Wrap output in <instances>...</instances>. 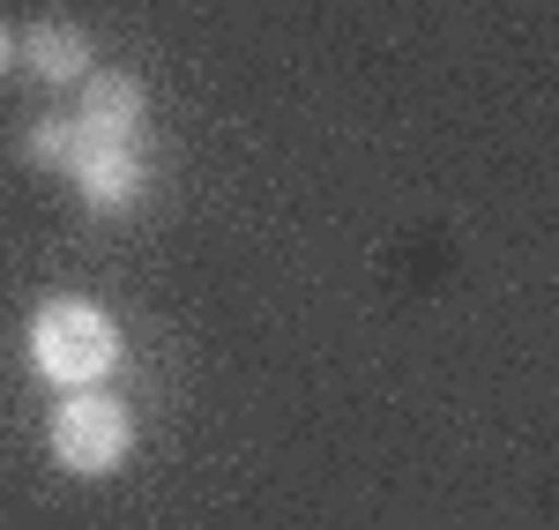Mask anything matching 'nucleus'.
<instances>
[{
    "label": "nucleus",
    "mask_w": 559,
    "mask_h": 530,
    "mask_svg": "<svg viewBox=\"0 0 559 530\" xmlns=\"http://www.w3.org/2000/svg\"><path fill=\"white\" fill-rule=\"evenodd\" d=\"M31 366L60 389H97L120 366V329L90 299H45L31 314Z\"/></svg>",
    "instance_id": "1"
},
{
    "label": "nucleus",
    "mask_w": 559,
    "mask_h": 530,
    "mask_svg": "<svg viewBox=\"0 0 559 530\" xmlns=\"http://www.w3.org/2000/svg\"><path fill=\"white\" fill-rule=\"evenodd\" d=\"M134 448V419L120 397H97V389H68L52 411V463L75 471V479H105L120 471Z\"/></svg>",
    "instance_id": "2"
},
{
    "label": "nucleus",
    "mask_w": 559,
    "mask_h": 530,
    "mask_svg": "<svg viewBox=\"0 0 559 530\" xmlns=\"http://www.w3.org/2000/svg\"><path fill=\"white\" fill-rule=\"evenodd\" d=\"M142 113H150V97L134 75H83V113H68L75 120V150H134L142 142Z\"/></svg>",
    "instance_id": "3"
},
{
    "label": "nucleus",
    "mask_w": 559,
    "mask_h": 530,
    "mask_svg": "<svg viewBox=\"0 0 559 530\" xmlns=\"http://www.w3.org/2000/svg\"><path fill=\"white\" fill-rule=\"evenodd\" d=\"M68 179L83 187L90 210H128L142 195V179H150V165H142V150H75Z\"/></svg>",
    "instance_id": "4"
},
{
    "label": "nucleus",
    "mask_w": 559,
    "mask_h": 530,
    "mask_svg": "<svg viewBox=\"0 0 559 530\" xmlns=\"http://www.w3.org/2000/svg\"><path fill=\"white\" fill-rule=\"evenodd\" d=\"M23 60L38 68L45 83H83L90 75V38L75 23H38V31H23Z\"/></svg>",
    "instance_id": "5"
},
{
    "label": "nucleus",
    "mask_w": 559,
    "mask_h": 530,
    "mask_svg": "<svg viewBox=\"0 0 559 530\" xmlns=\"http://www.w3.org/2000/svg\"><path fill=\"white\" fill-rule=\"evenodd\" d=\"M23 157H31V165H45V173H68V165H75V120H68V113L38 120V128L23 134Z\"/></svg>",
    "instance_id": "6"
},
{
    "label": "nucleus",
    "mask_w": 559,
    "mask_h": 530,
    "mask_svg": "<svg viewBox=\"0 0 559 530\" xmlns=\"http://www.w3.org/2000/svg\"><path fill=\"white\" fill-rule=\"evenodd\" d=\"M8 60H15V38H8V31H0V75H8Z\"/></svg>",
    "instance_id": "7"
}]
</instances>
